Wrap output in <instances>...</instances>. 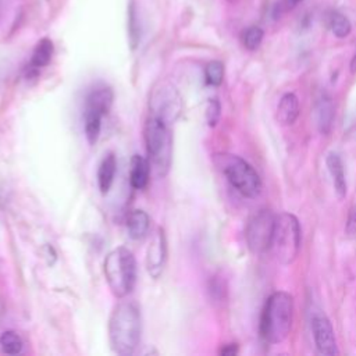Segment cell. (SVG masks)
Here are the masks:
<instances>
[{
    "label": "cell",
    "instance_id": "cell-1",
    "mask_svg": "<svg viewBox=\"0 0 356 356\" xmlns=\"http://www.w3.org/2000/svg\"><path fill=\"white\" fill-rule=\"evenodd\" d=\"M140 309L134 300L118 302L108 318V341L114 353L131 356L140 341Z\"/></svg>",
    "mask_w": 356,
    "mask_h": 356
},
{
    "label": "cell",
    "instance_id": "cell-13",
    "mask_svg": "<svg viewBox=\"0 0 356 356\" xmlns=\"http://www.w3.org/2000/svg\"><path fill=\"white\" fill-rule=\"evenodd\" d=\"M150 175V163L149 159L143 156L134 154L131 159V168H129V182L134 189H143L149 182Z\"/></svg>",
    "mask_w": 356,
    "mask_h": 356
},
{
    "label": "cell",
    "instance_id": "cell-24",
    "mask_svg": "<svg viewBox=\"0 0 356 356\" xmlns=\"http://www.w3.org/2000/svg\"><path fill=\"white\" fill-rule=\"evenodd\" d=\"M263 36H264V32L260 26H249L243 31L242 33V43L243 46L248 49V50H256L261 40H263Z\"/></svg>",
    "mask_w": 356,
    "mask_h": 356
},
{
    "label": "cell",
    "instance_id": "cell-9",
    "mask_svg": "<svg viewBox=\"0 0 356 356\" xmlns=\"http://www.w3.org/2000/svg\"><path fill=\"white\" fill-rule=\"evenodd\" d=\"M167 259V241H165V234L161 227L156 229L153 234L149 246L146 249V270L149 275L154 280H157L164 268Z\"/></svg>",
    "mask_w": 356,
    "mask_h": 356
},
{
    "label": "cell",
    "instance_id": "cell-30",
    "mask_svg": "<svg viewBox=\"0 0 356 356\" xmlns=\"http://www.w3.org/2000/svg\"><path fill=\"white\" fill-rule=\"evenodd\" d=\"M227 1H229V3H235V1H238V0H227Z\"/></svg>",
    "mask_w": 356,
    "mask_h": 356
},
{
    "label": "cell",
    "instance_id": "cell-8",
    "mask_svg": "<svg viewBox=\"0 0 356 356\" xmlns=\"http://www.w3.org/2000/svg\"><path fill=\"white\" fill-rule=\"evenodd\" d=\"M181 108V97L172 83L161 82L157 88H154L149 102L150 115H156L171 125L178 118Z\"/></svg>",
    "mask_w": 356,
    "mask_h": 356
},
{
    "label": "cell",
    "instance_id": "cell-11",
    "mask_svg": "<svg viewBox=\"0 0 356 356\" xmlns=\"http://www.w3.org/2000/svg\"><path fill=\"white\" fill-rule=\"evenodd\" d=\"M114 100V93L110 86L106 85H99L95 86L93 89L89 90L85 99V107L89 110H95L103 115H106L113 104Z\"/></svg>",
    "mask_w": 356,
    "mask_h": 356
},
{
    "label": "cell",
    "instance_id": "cell-17",
    "mask_svg": "<svg viewBox=\"0 0 356 356\" xmlns=\"http://www.w3.org/2000/svg\"><path fill=\"white\" fill-rule=\"evenodd\" d=\"M327 167L332 175L334 186L339 197H343L346 195V179H345V171L341 157L337 153H330L327 156Z\"/></svg>",
    "mask_w": 356,
    "mask_h": 356
},
{
    "label": "cell",
    "instance_id": "cell-23",
    "mask_svg": "<svg viewBox=\"0 0 356 356\" xmlns=\"http://www.w3.org/2000/svg\"><path fill=\"white\" fill-rule=\"evenodd\" d=\"M224 78V64L221 61H210L204 68V79L207 85L218 86Z\"/></svg>",
    "mask_w": 356,
    "mask_h": 356
},
{
    "label": "cell",
    "instance_id": "cell-14",
    "mask_svg": "<svg viewBox=\"0 0 356 356\" xmlns=\"http://www.w3.org/2000/svg\"><path fill=\"white\" fill-rule=\"evenodd\" d=\"M149 225H150V218L147 213L140 209L132 210L127 218L128 235L135 241H140L147 235Z\"/></svg>",
    "mask_w": 356,
    "mask_h": 356
},
{
    "label": "cell",
    "instance_id": "cell-26",
    "mask_svg": "<svg viewBox=\"0 0 356 356\" xmlns=\"http://www.w3.org/2000/svg\"><path fill=\"white\" fill-rule=\"evenodd\" d=\"M345 231H346V235H348L349 238L356 239V206H353V207L349 210Z\"/></svg>",
    "mask_w": 356,
    "mask_h": 356
},
{
    "label": "cell",
    "instance_id": "cell-21",
    "mask_svg": "<svg viewBox=\"0 0 356 356\" xmlns=\"http://www.w3.org/2000/svg\"><path fill=\"white\" fill-rule=\"evenodd\" d=\"M328 26L337 38L348 36L350 33V29H352V25L349 22V19L345 15H342L341 13H337V11L330 13Z\"/></svg>",
    "mask_w": 356,
    "mask_h": 356
},
{
    "label": "cell",
    "instance_id": "cell-15",
    "mask_svg": "<svg viewBox=\"0 0 356 356\" xmlns=\"http://www.w3.org/2000/svg\"><path fill=\"white\" fill-rule=\"evenodd\" d=\"M117 171V159L113 153H108L103 157L97 168V185L102 193H107L114 182Z\"/></svg>",
    "mask_w": 356,
    "mask_h": 356
},
{
    "label": "cell",
    "instance_id": "cell-18",
    "mask_svg": "<svg viewBox=\"0 0 356 356\" xmlns=\"http://www.w3.org/2000/svg\"><path fill=\"white\" fill-rule=\"evenodd\" d=\"M316 117H317V125L320 132L328 134L334 120V106L328 96L323 95L318 99L317 107H316Z\"/></svg>",
    "mask_w": 356,
    "mask_h": 356
},
{
    "label": "cell",
    "instance_id": "cell-12",
    "mask_svg": "<svg viewBox=\"0 0 356 356\" xmlns=\"http://www.w3.org/2000/svg\"><path fill=\"white\" fill-rule=\"evenodd\" d=\"M53 51H54V46H53V42L47 38H43L40 39L33 51H32V56H31V60H29V64H28V71H26V75L31 76V75H36L39 72L40 68L46 67L51 57H53Z\"/></svg>",
    "mask_w": 356,
    "mask_h": 356
},
{
    "label": "cell",
    "instance_id": "cell-27",
    "mask_svg": "<svg viewBox=\"0 0 356 356\" xmlns=\"http://www.w3.org/2000/svg\"><path fill=\"white\" fill-rule=\"evenodd\" d=\"M220 353H221V355H224V356H232V355H236V353H238V346H236L235 343L225 345L224 348H221Z\"/></svg>",
    "mask_w": 356,
    "mask_h": 356
},
{
    "label": "cell",
    "instance_id": "cell-3",
    "mask_svg": "<svg viewBox=\"0 0 356 356\" xmlns=\"http://www.w3.org/2000/svg\"><path fill=\"white\" fill-rule=\"evenodd\" d=\"M143 136L150 167H153L159 177H164L170 170L172 156L171 125L164 120L149 114L145 122Z\"/></svg>",
    "mask_w": 356,
    "mask_h": 356
},
{
    "label": "cell",
    "instance_id": "cell-19",
    "mask_svg": "<svg viewBox=\"0 0 356 356\" xmlns=\"http://www.w3.org/2000/svg\"><path fill=\"white\" fill-rule=\"evenodd\" d=\"M103 117H104L103 114H100L95 110L83 108V131H85V136L90 145H95L99 139Z\"/></svg>",
    "mask_w": 356,
    "mask_h": 356
},
{
    "label": "cell",
    "instance_id": "cell-29",
    "mask_svg": "<svg viewBox=\"0 0 356 356\" xmlns=\"http://www.w3.org/2000/svg\"><path fill=\"white\" fill-rule=\"evenodd\" d=\"M350 71H352L353 74H356V54L353 56V58H352V61H350Z\"/></svg>",
    "mask_w": 356,
    "mask_h": 356
},
{
    "label": "cell",
    "instance_id": "cell-5",
    "mask_svg": "<svg viewBox=\"0 0 356 356\" xmlns=\"http://www.w3.org/2000/svg\"><path fill=\"white\" fill-rule=\"evenodd\" d=\"M214 163L228 182L243 196L257 197L261 192V181L253 167L239 156L229 153L214 154Z\"/></svg>",
    "mask_w": 356,
    "mask_h": 356
},
{
    "label": "cell",
    "instance_id": "cell-22",
    "mask_svg": "<svg viewBox=\"0 0 356 356\" xmlns=\"http://www.w3.org/2000/svg\"><path fill=\"white\" fill-rule=\"evenodd\" d=\"M128 32H129V43L132 49H136L139 40H140V24L138 18V10L135 3L132 1L128 11Z\"/></svg>",
    "mask_w": 356,
    "mask_h": 356
},
{
    "label": "cell",
    "instance_id": "cell-2",
    "mask_svg": "<svg viewBox=\"0 0 356 356\" xmlns=\"http://www.w3.org/2000/svg\"><path fill=\"white\" fill-rule=\"evenodd\" d=\"M293 318V298L286 292H275L273 293L266 303L260 332L263 338L270 343L282 342L292 325Z\"/></svg>",
    "mask_w": 356,
    "mask_h": 356
},
{
    "label": "cell",
    "instance_id": "cell-16",
    "mask_svg": "<svg viewBox=\"0 0 356 356\" xmlns=\"http://www.w3.org/2000/svg\"><path fill=\"white\" fill-rule=\"evenodd\" d=\"M299 115L298 97L293 93H286L281 97L277 107V121L281 125H291Z\"/></svg>",
    "mask_w": 356,
    "mask_h": 356
},
{
    "label": "cell",
    "instance_id": "cell-20",
    "mask_svg": "<svg viewBox=\"0 0 356 356\" xmlns=\"http://www.w3.org/2000/svg\"><path fill=\"white\" fill-rule=\"evenodd\" d=\"M22 338L15 331H4L0 335V352L4 355H18L22 352Z\"/></svg>",
    "mask_w": 356,
    "mask_h": 356
},
{
    "label": "cell",
    "instance_id": "cell-10",
    "mask_svg": "<svg viewBox=\"0 0 356 356\" xmlns=\"http://www.w3.org/2000/svg\"><path fill=\"white\" fill-rule=\"evenodd\" d=\"M312 331H313V338H314L316 346L320 353L327 355V356H334L338 353L334 330H332L330 320L325 316H323V314L313 316Z\"/></svg>",
    "mask_w": 356,
    "mask_h": 356
},
{
    "label": "cell",
    "instance_id": "cell-4",
    "mask_svg": "<svg viewBox=\"0 0 356 356\" xmlns=\"http://www.w3.org/2000/svg\"><path fill=\"white\" fill-rule=\"evenodd\" d=\"M103 271L115 298L122 299L132 292L136 282V261L129 249L120 246L108 252L103 263Z\"/></svg>",
    "mask_w": 356,
    "mask_h": 356
},
{
    "label": "cell",
    "instance_id": "cell-28",
    "mask_svg": "<svg viewBox=\"0 0 356 356\" xmlns=\"http://www.w3.org/2000/svg\"><path fill=\"white\" fill-rule=\"evenodd\" d=\"M300 1H303V0H284V6H285V8H293V7H296Z\"/></svg>",
    "mask_w": 356,
    "mask_h": 356
},
{
    "label": "cell",
    "instance_id": "cell-6",
    "mask_svg": "<svg viewBox=\"0 0 356 356\" xmlns=\"http://www.w3.org/2000/svg\"><path fill=\"white\" fill-rule=\"evenodd\" d=\"M270 249L282 264H289L296 259L300 249V227L293 214L281 213L275 217Z\"/></svg>",
    "mask_w": 356,
    "mask_h": 356
},
{
    "label": "cell",
    "instance_id": "cell-25",
    "mask_svg": "<svg viewBox=\"0 0 356 356\" xmlns=\"http://www.w3.org/2000/svg\"><path fill=\"white\" fill-rule=\"evenodd\" d=\"M220 114H221V106H220V102L217 99H210L209 103H207V107H206V120H207V124L210 127H214L217 125L218 120H220Z\"/></svg>",
    "mask_w": 356,
    "mask_h": 356
},
{
    "label": "cell",
    "instance_id": "cell-7",
    "mask_svg": "<svg viewBox=\"0 0 356 356\" xmlns=\"http://www.w3.org/2000/svg\"><path fill=\"white\" fill-rule=\"evenodd\" d=\"M274 222L275 217L270 210H259L249 218L245 236L246 243L253 253L261 254L271 248Z\"/></svg>",
    "mask_w": 356,
    "mask_h": 356
}]
</instances>
